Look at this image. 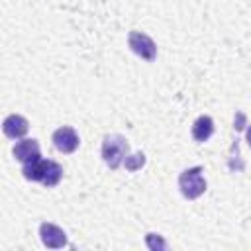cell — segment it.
I'll return each mask as SVG.
<instances>
[{"mask_svg": "<svg viewBox=\"0 0 251 251\" xmlns=\"http://www.w3.org/2000/svg\"><path fill=\"white\" fill-rule=\"evenodd\" d=\"M61 176H63V169H61V165H59V163H55V161H49V159H47V167H45V173H43V180H41V184H43V186H47V188H53V186H57V184H59Z\"/></svg>", "mask_w": 251, "mask_h": 251, "instance_id": "10", "label": "cell"}, {"mask_svg": "<svg viewBox=\"0 0 251 251\" xmlns=\"http://www.w3.org/2000/svg\"><path fill=\"white\" fill-rule=\"evenodd\" d=\"M212 133H214V120L210 116L196 118V122L192 124V137H194V141L204 143V141H208L212 137Z\"/></svg>", "mask_w": 251, "mask_h": 251, "instance_id": "8", "label": "cell"}, {"mask_svg": "<svg viewBox=\"0 0 251 251\" xmlns=\"http://www.w3.org/2000/svg\"><path fill=\"white\" fill-rule=\"evenodd\" d=\"M45 167H47V159L37 157V159L29 161V163H24L22 173H24V176H25L27 180H37V182H41V180H43Z\"/></svg>", "mask_w": 251, "mask_h": 251, "instance_id": "9", "label": "cell"}, {"mask_svg": "<svg viewBox=\"0 0 251 251\" xmlns=\"http://www.w3.org/2000/svg\"><path fill=\"white\" fill-rule=\"evenodd\" d=\"M39 237H41V243L49 249H61L67 245V233L59 226L49 222H43L39 226Z\"/></svg>", "mask_w": 251, "mask_h": 251, "instance_id": "4", "label": "cell"}, {"mask_svg": "<svg viewBox=\"0 0 251 251\" xmlns=\"http://www.w3.org/2000/svg\"><path fill=\"white\" fill-rule=\"evenodd\" d=\"M145 241H147V247H149V249H165V247H167L165 239H163L161 235H157V233H147Z\"/></svg>", "mask_w": 251, "mask_h": 251, "instance_id": "12", "label": "cell"}, {"mask_svg": "<svg viewBox=\"0 0 251 251\" xmlns=\"http://www.w3.org/2000/svg\"><path fill=\"white\" fill-rule=\"evenodd\" d=\"M245 139H247V143H249V147H251V124H249V127H247V131H245Z\"/></svg>", "mask_w": 251, "mask_h": 251, "instance_id": "13", "label": "cell"}, {"mask_svg": "<svg viewBox=\"0 0 251 251\" xmlns=\"http://www.w3.org/2000/svg\"><path fill=\"white\" fill-rule=\"evenodd\" d=\"M12 153H14V157H16L20 163H29V161L41 157L37 139H22V141H18Z\"/></svg>", "mask_w": 251, "mask_h": 251, "instance_id": "7", "label": "cell"}, {"mask_svg": "<svg viewBox=\"0 0 251 251\" xmlns=\"http://www.w3.org/2000/svg\"><path fill=\"white\" fill-rule=\"evenodd\" d=\"M27 129H29V124H27V120H25L24 116H20V114H10V116L4 120V124H2V131H4V135L10 137V139H22V137L27 133Z\"/></svg>", "mask_w": 251, "mask_h": 251, "instance_id": "6", "label": "cell"}, {"mask_svg": "<svg viewBox=\"0 0 251 251\" xmlns=\"http://www.w3.org/2000/svg\"><path fill=\"white\" fill-rule=\"evenodd\" d=\"M178 188H180L182 196L188 200L202 196L206 190V178L202 175V167H190V169L182 171L178 176Z\"/></svg>", "mask_w": 251, "mask_h": 251, "instance_id": "2", "label": "cell"}, {"mask_svg": "<svg viewBox=\"0 0 251 251\" xmlns=\"http://www.w3.org/2000/svg\"><path fill=\"white\" fill-rule=\"evenodd\" d=\"M124 165H126V169L127 171H137V169H141L143 165H145V155L143 153H133V155H127L126 157V161H124Z\"/></svg>", "mask_w": 251, "mask_h": 251, "instance_id": "11", "label": "cell"}, {"mask_svg": "<svg viewBox=\"0 0 251 251\" xmlns=\"http://www.w3.org/2000/svg\"><path fill=\"white\" fill-rule=\"evenodd\" d=\"M127 43H129V49L135 55H139L141 59H145V61H153L157 57L155 41L147 33H143V31H131L129 37H127Z\"/></svg>", "mask_w": 251, "mask_h": 251, "instance_id": "3", "label": "cell"}, {"mask_svg": "<svg viewBox=\"0 0 251 251\" xmlns=\"http://www.w3.org/2000/svg\"><path fill=\"white\" fill-rule=\"evenodd\" d=\"M53 145H55L57 151L69 155V153L76 151V147H78V135H76V131L71 126H63V127L55 129V133H53Z\"/></svg>", "mask_w": 251, "mask_h": 251, "instance_id": "5", "label": "cell"}, {"mask_svg": "<svg viewBox=\"0 0 251 251\" xmlns=\"http://www.w3.org/2000/svg\"><path fill=\"white\" fill-rule=\"evenodd\" d=\"M127 155H129V145H127V139L124 135L110 133V135L104 137V141H102V159L112 171H116L126 161Z\"/></svg>", "mask_w": 251, "mask_h": 251, "instance_id": "1", "label": "cell"}]
</instances>
